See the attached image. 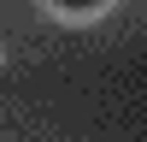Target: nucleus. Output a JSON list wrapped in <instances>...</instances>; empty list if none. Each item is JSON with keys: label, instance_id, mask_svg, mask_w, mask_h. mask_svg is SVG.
Listing matches in <instances>:
<instances>
[{"label": "nucleus", "instance_id": "1", "mask_svg": "<svg viewBox=\"0 0 147 142\" xmlns=\"http://www.w3.org/2000/svg\"><path fill=\"white\" fill-rule=\"evenodd\" d=\"M53 6H65V12H94V6H106V0H53Z\"/></svg>", "mask_w": 147, "mask_h": 142}]
</instances>
